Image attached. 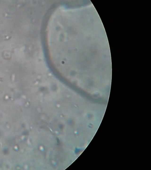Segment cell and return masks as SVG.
Returning a JSON list of instances; mask_svg holds the SVG:
<instances>
[{"label":"cell","mask_w":151,"mask_h":170,"mask_svg":"<svg viewBox=\"0 0 151 170\" xmlns=\"http://www.w3.org/2000/svg\"><path fill=\"white\" fill-rule=\"evenodd\" d=\"M82 19L72 17L67 19L63 44L55 58L62 69L77 64L85 55L83 43Z\"/></svg>","instance_id":"1"}]
</instances>
